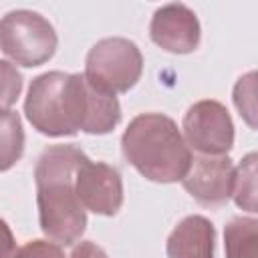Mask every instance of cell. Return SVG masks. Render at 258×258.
<instances>
[{
    "label": "cell",
    "mask_w": 258,
    "mask_h": 258,
    "mask_svg": "<svg viewBox=\"0 0 258 258\" xmlns=\"http://www.w3.org/2000/svg\"><path fill=\"white\" fill-rule=\"evenodd\" d=\"M85 157L77 145H50L34 165L40 230L60 246L77 244L87 228V210L75 187Z\"/></svg>",
    "instance_id": "obj_1"
},
{
    "label": "cell",
    "mask_w": 258,
    "mask_h": 258,
    "mask_svg": "<svg viewBox=\"0 0 258 258\" xmlns=\"http://www.w3.org/2000/svg\"><path fill=\"white\" fill-rule=\"evenodd\" d=\"M123 157L149 181L175 183L191 165V149L175 121L163 113H141L123 131Z\"/></svg>",
    "instance_id": "obj_2"
},
{
    "label": "cell",
    "mask_w": 258,
    "mask_h": 258,
    "mask_svg": "<svg viewBox=\"0 0 258 258\" xmlns=\"http://www.w3.org/2000/svg\"><path fill=\"white\" fill-rule=\"evenodd\" d=\"M0 46L4 56L32 69L54 56L58 36L42 14L34 10H10L0 22Z\"/></svg>",
    "instance_id": "obj_3"
},
{
    "label": "cell",
    "mask_w": 258,
    "mask_h": 258,
    "mask_svg": "<svg viewBox=\"0 0 258 258\" xmlns=\"http://www.w3.org/2000/svg\"><path fill=\"white\" fill-rule=\"evenodd\" d=\"M143 73L139 46L123 36H109L91 46L85 58V75L97 87L117 95L137 85Z\"/></svg>",
    "instance_id": "obj_4"
},
{
    "label": "cell",
    "mask_w": 258,
    "mask_h": 258,
    "mask_svg": "<svg viewBox=\"0 0 258 258\" xmlns=\"http://www.w3.org/2000/svg\"><path fill=\"white\" fill-rule=\"evenodd\" d=\"M64 105L73 135L79 131L89 135H105L111 133L121 121V105L117 95L91 83L85 73L69 75Z\"/></svg>",
    "instance_id": "obj_5"
},
{
    "label": "cell",
    "mask_w": 258,
    "mask_h": 258,
    "mask_svg": "<svg viewBox=\"0 0 258 258\" xmlns=\"http://www.w3.org/2000/svg\"><path fill=\"white\" fill-rule=\"evenodd\" d=\"M69 73L48 71L32 79L26 99L24 115L28 123L42 135L48 137H71L73 131L67 121L64 91Z\"/></svg>",
    "instance_id": "obj_6"
},
{
    "label": "cell",
    "mask_w": 258,
    "mask_h": 258,
    "mask_svg": "<svg viewBox=\"0 0 258 258\" xmlns=\"http://www.w3.org/2000/svg\"><path fill=\"white\" fill-rule=\"evenodd\" d=\"M181 129L185 143L198 155H226L234 147V123L220 101L194 103L183 115Z\"/></svg>",
    "instance_id": "obj_7"
},
{
    "label": "cell",
    "mask_w": 258,
    "mask_h": 258,
    "mask_svg": "<svg viewBox=\"0 0 258 258\" xmlns=\"http://www.w3.org/2000/svg\"><path fill=\"white\" fill-rule=\"evenodd\" d=\"M236 165L228 155H196L181 179L183 189L202 206H224L234 194Z\"/></svg>",
    "instance_id": "obj_8"
},
{
    "label": "cell",
    "mask_w": 258,
    "mask_h": 258,
    "mask_svg": "<svg viewBox=\"0 0 258 258\" xmlns=\"http://www.w3.org/2000/svg\"><path fill=\"white\" fill-rule=\"evenodd\" d=\"M75 187L85 210L97 216H115L123 206V179L109 163L85 157L77 169Z\"/></svg>",
    "instance_id": "obj_9"
},
{
    "label": "cell",
    "mask_w": 258,
    "mask_h": 258,
    "mask_svg": "<svg viewBox=\"0 0 258 258\" xmlns=\"http://www.w3.org/2000/svg\"><path fill=\"white\" fill-rule=\"evenodd\" d=\"M151 40L173 54H189L200 46L202 28L196 12L181 4L171 2L157 8L149 22Z\"/></svg>",
    "instance_id": "obj_10"
},
{
    "label": "cell",
    "mask_w": 258,
    "mask_h": 258,
    "mask_svg": "<svg viewBox=\"0 0 258 258\" xmlns=\"http://www.w3.org/2000/svg\"><path fill=\"white\" fill-rule=\"evenodd\" d=\"M216 228L200 216H185L167 236V258H214Z\"/></svg>",
    "instance_id": "obj_11"
},
{
    "label": "cell",
    "mask_w": 258,
    "mask_h": 258,
    "mask_svg": "<svg viewBox=\"0 0 258 258\" xmlns=\"http://www.w3.org/2000/svg\"><path fill=\"white\" fill-rule=\"evenodd\" d=\"M226 258H258V218L236 216L224 228Z\"/></svg>",
    "instance_id": "obj_12"
},
{
    "label": "cell",
    "mask_w": 258,
    "mask_h": 258,
    "mask_svg": "<svg viewBox=\"0 0 258 258\" xmlns=\"http://www.w3.org/2000/svg\"><path fill=\"white\" fill-rule=\"evenodd\" d=\"M234 204L250 214H258V151L246 153L236 165Z\"/></svg>",
    "instance_id": "obj_13"
},
{
    "label": "cell",
    "mask_w": 258,
    "mask_h": 258,
    "mask_svg": "<svg viewBox=\"0 0 258 258\" xmlns=\"http://www.w3.org/2000/svg\"><path fill=\"white\" fill-rule=\"evenodd\" d=\"M232 99L242 121L258 131V71H250L236 81Z\"/></svg>",
    "instance_id": "obj_14"
},
{
    "label": "cell",
    "mask_w": 258,
    "mask_h": 258,
    "mask_svg": "<svg viewBox=\"0 0 258 258\" xmlns=\"http://www.w3.org/2000/svg\"><path fill=\"white\" fill-rule=\"evenodd\" d=\"M24 151V131L16 111H2V171H8Z\"/></svg>",
    "instance_id": "obj_15"
},
{
    "label": "cell",
    "mask_w": 258,
    "mask_h": 258,
    "mask_svg": "<svg viewBox=\"0 0 258 258\" xmlns=\"http://www.w3.org/2000/svg\"><path fill=\"white\" fill-rule=\"evenodd\" d=\"M6 236H8L6 258H64L60 244H56L52 240L50 242L48 240H30V242L22 244L20 248H16L8 228H6Z\"/></svg>",
    "instance_id": "obj_16"
},
{
    "label": "cell",
    "mask_w": 258,
    "mask_h": 258,
    "mask_svg": "<svg viewBox=\"0 0 258 258\" xmlns=\"http://www.w3.org/2000/svg\"><path fill=\"white\" fill-rule=\"evenodd\" d=\"M2 111L10 109V105L18 99L20 91H22V77L20 73L8 62V60H2Z\"/></svg>",
    "instance_id": "obj_17"
},
{
    "label": "cell",
    "mask_w": 258,
    "mask_h": 258,
    "mask_svg": "<svg viewBox=\"0 0 258 258\" xmlns=\"http://www.w3.org/2000/svg\"><path fill=\"white\" fill-rule=\"evenodd\" d=\"M71 258H109L105 254V250L101 246H97L95 242L91 240H81L75 248H73V254Z\"/></svg>",
    "instance_id": "obj_18"
}]
</instances>
